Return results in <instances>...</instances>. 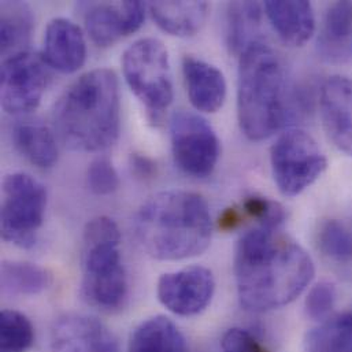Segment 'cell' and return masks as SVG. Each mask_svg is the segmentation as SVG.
<instances>
[{
	"mask_svg": "<svg viewBox=\"0 0 352 352\" xmlns=\"http://www.w3.org/2000/svg\"><path fill=\"white\" fill-rule=\"evenodd\" d=\"M237 295L250 311H270L292 303L314 277L306 250L278 229L245 232L234 252Z\"/></svg>",
	"mask_w": 352,
	"mask_h": 352,
	"instance_id": "cell-1",
	"label": "cell"
},
{
	"mask_svg": "<svg viewBox=\"0 0 352 352\" xmlns=\"http://www.w3.org/2000/svg\"><path fill=\"white\" fill-rule=\"evenodd\" d=\"M54 132L72 151L96 153L111 147L121 129V96L117 74L95 69L77 78L52 111Z\"/></svg>",
	"mask_w": 352,
	"mask_h": 352,
	"instance_id": "cell-2",
	"label": "cell"
},
{
	"mask_svg": "<svg viewBox=\"0 0 352 352\" xmlns=\"http://www.w3.org/2000/svg\"><path fill=\"white\" fill-rule=\"evenodd\" d=\"M135 236L144 252L160 261H182L203 254L212 223L206 199L189 190L151 196L136 212Z\"/></svg>",
	"mask_w": 352,
	"mask_h": 352,
	"instance_id": "cell-3",
	"label": "cell"
},
{
	"mask_svg": "<svg viewBox=\"0 0 352 352\" xmlns=\"http://www.w3.org/2000/svg\"><path fill=\"white\" fill-rule=\"evenodd\" d=\"M239 58V124L247 139L262 142L281 131L294 114L287 69L280 55L261 40Z\"/></svg>",
	"mask_w": 352,
	"mask_h": 352,
	"instance_id": "cell-4",
	"label": "cell"
},
{
	"mask_svg": "<svg viewBox=\"0 0 352 352\" xmlns=\"http://www.w3.org/2000/svg\"><path fill=\"white\" fill-rule=\"evenodd\" d=\"M121 232L109 217L91 219L82 233V280L85 300L104 311L124 306L128 276L121 258Z\"/></svg>",
	"mask_w": 352,
	"mask_h": 352,
	"instance_id": "cell-5",
	"label": "cell"
},
{
	"mask_svg": "<svg viewBox=\"0 0 352 352\" xmlns=\"http://www.w3.org/2000/svg\"><path fill=\"white\" fill-rule=\"evenodd\" d=\"M122 72L126 84L144 106L148 121L160 125L175 98L165 44L154 37L135 41L122 55Z\"/></svg>",
	"mask_w": 352,
	"mask_h": 352,
	"instance_id": "cell-6",
	"label": "cell"
},
{
	"mask_svg": "<svg viewBox=\"0 0 352 352\" xmlns=\"http://www.w3.org/2000/svg\"><path fill=\"white\" fill-rule=\"evenodd\" d=\"M1 237L19 248L36 244L47 208L45 186L25 173H12L3 179Z\"/></svg>",
	"mask_w": 352,
	"mask_h": 352,
	"instance_id": "cell-7",
	"label": "cell"
},
{
	"mask_svg": "<svg viewBox=\"0 0 352 352\" xmlns=\"http://www.w3.org/2000/svg\"><path fill=\"white\" fill-rule=\"evenodd\" d=\"M270 164L278 190L295 197L311 186L328 168V161L317 142L307 132L284 131L270 150Z\"/></svg>",
	"mask_w": 352,
	"mask_h": 352,
	"instance_id": "cell-8",
	"label": "cell"
},
{
	"mask_svg": "<svg viewBox=\"0 0 352 352\" xmlns=\"http://www.w3.org/2000/svg\"><path fill=\"white\" fill-rule=\"evenodd\" d=\"M172 153L177 168L192 178H207L217 168L221 143L201 116L179 110L170 118Z\"/></svg>",
	"mask_w": 352,
	"mask_h": 352,
	"instance_id": "cell-9",
	"label": "cell"
},
{
	"mask_svg": "<svg viewBox=\"0 0 352 352\" xmlns=\"http://www.w3.org/2000/svg\"><path fill=\"white\" fill-rule=\"evenodd\" d=\"M50 80L43 56L22 51L4 58L0 70L1 107L8 114H26L37 109Z\"/></svg>",
	"mask_w": 352,
	"mask_h": 352,
	"instance_id": "cell-10",
	"label": "cell"
},
{
	"mask_svg": "<svg viewBox=\"0 0 352 352\" xmlns=\"http://www.w3.org/2000/svg\"><path fill=\"white\" fill-rule=\"evenodd\" d=\"M215 292L212 272L204 266H188L164 274L157 287L160 302L173 314L193 317L207 309Z\"/></svg>",
	"mask_w": 352,
	"mask_h": 352,
	"instance_id": "cell-11",
	"label": "cell"
},
{
	"mask_svg": "<svg viewBox=\"0 0 352 352\" xmlns=\"http://www.w3.org/2000/svg\"><path fill=\"white\" fill-rule=\"evenodd\" d=\"M146 18L142 1L92 4L85 15V29L98 47H111L121 38L136 33Z\"/></svg>",
	"mask_w": 352,
	"mask_h": 352,
	"instance_id": "cell-12",
	"label": "cell"
},
{
	"mask_svg": "<svg viewBox=\"0 0 352 352\" xmlns=\"http://www.w3.org/2000/svg\"><path fill=\"white\" fill-rule=\"evenodd\" d=\"M51 346L52 352H120L114 333L85 314L60 317L52 328Z\"/></svg>",
	"mask_w": 352,
	"mask_h": 352,
	"instance_id": "cell-13",
	"label": "cell"
},
{
	"mask_svg": "<svg viewBox=\"0 0 352 352\" xmlns=\"http://www.w3.org/2000/svg\"><path fill=\"white\" fill-rule=\"evenodd\" d=\"M320 110L329 140L352 158V78L329 77L320 92Z\"/></svg>",
	"mask_w": 352,
	"mask_h": 352,
	"instance_id": "cell-14",
	"label": "cell"
},
{
	"mask_svg": "<svg viewBox=\"0 0 352 352\" xmlns=\"http://www.w3.org/2000/svg\"><path fill=\"white\" fill-rule=\"evenodd\" d=\"M43 58L63 74L80 70L87 60V43L81 29L66 18H54L44 32Z\"/></svg>",
	"mask_w": 352,
	"mask_h": 352,
	"instance_id": "cell-15",
	"label": "cell"
},
{
	"mask_svg": "<svg viewBox=\"0 0 352 352\" xmlns=\"http://www.w3.org/2000/svg\"><path fill=\"white\" fill-rule=\"evenodd\" d=\"M182 73L188 98L197 111L214 114L223 106L226 80L217 66L188 55L182 59Z\"/></svg>",
	"mask_w": 352,
	"mask_h": 352,
	"instance_id": "cell-16",
	"label": "cell"
},
{
	"mask_svg": "<svg viewBox=\"0 0 352 352\" xmlns=\"http://www.w3.org/2000/svg\"><path fill=\"white\" fill-rule=\"evenodd\" d=\"M263 11L283 43L305 45L316 32V15L310 1H266Z\"/></svg>",
	"mask_w": 352,
	"mask_h": 352,
	"instance_id": "cell-17",
	"label": "cell"
},
{
	"mask_svg": "<svg viewBox=\"0 0 352 352\" xmlns=\"http://www.w3.org/2000/svg\"><path fill=\"white\" fill-rule=\"evenodd\" d=\"M318 54L329 63H343L352 55V1H336L325 12L317 41Z\"/></svg>",
	"mask_w": 352,
	"mask_h": 352,
	"instance_id": "cell-18",
	"label": "cell"
},
{
	"mask_svg": "<svg viewBox=\"0 0 352 352\" xmlns=\"http://www.w3.org/2000/svg\"><path fill=\"white\" fill-rule=\"evenodd\" d=\"M148 8L154 22L164 32L190 37L204 25L210 7L206 1H154Z\"/></svg>",
	"mask_w": 352,
	"mask_h": 352,
	"instance_id": "cell-19",
	"label": "cell"
},
{
	"mask_svg": "<svg viewBox=\"0 0 352 352\" xmlns=\"http://www.w3.org/2000/svg\"><path fill=\"white\" fill-rule=\"evenodd\" d=\"M12 140L18 151L37 168L50 169L58 161L54 131L38 120H23L15 124Z\"/></svg>",
	"mask_w": 352,
	"mask_h": 352,
	"instance_id": "cell-20",
	"label": "cell"
},
{
	"mask_svg": "<svg viewBox=\"0 0 352 352\" xmlns=\"http://www.w3.org/2000/svg\"><path fill=\"white\" fill-rule=\"evenodd\" d=\"M263 4L255 1H233L226 7L225 41L230 54L241 55L252 43L262 23Z\"/></svg>",
	"mask_w": 352,
	"mask_h": 352,
	"instance_id": "cell-21",
	"label": "cell"
},
{
	"mask_svg": "<svg viewBox=\"0 0 352 352\" xmlns=\"http://www.w3.org/2000/svg\"><path fill=\"white\" fill-rule=\"evenodd\" d=\"M128 352H186V343L170 318L157 316L143 321L135 329Z\"/></svg>",
	"mask_w": 352,
	"mask_h": 352,
	"instance_id": "cell-22",
	"label": "cell"
},
{
	"mask_svg": "<svg viewBox=\"0 0 352 352\" xmlns=\"http://www.w3.org/2000/svg\"><path fill=\"white\" fill-rule=\"evenodd\" d=\"M33 14L26 3L6 1L0 11L1 54L14 55L26 51L33 32Z\"/></svg>",
	"mask_w": 352,
	"mask_h": 352,
	"instance_id": "cell-23",
	"label": "cell"
},
{
	"mask_svg": "<svg viewBox=\"0 0 352 352\" xmlns=\"http://www.w3.org/2000/svg\"><path fill=\"white\" fill-rule=\"evenodd\" d=\"M1 289L12 296H36L52 284V274L34 263L4 261L1 263Z\"/></svg>",
	"mask_w": 352,
	"mask_h": 352,
	"instance_id": "cell-24",
	"label": "cell"
},
{
	"mask_svg": "<svg viewBox=\"0 0 352 352\" xmlns=\"http://www.w3.org/2000/svg\"><path fill=\"white\" fill-rule=\"evenodd\" d=\"M303 352H352V310L311 329L305 338Z\"/></svg>",
	"mask_w": 352,
	"mask_h": 352,
	"instance_id": "cell-25",
	"label": "cell"
},
{
	"mask_svg": "<svg viewBox=\"0 0 352 352\" xmlns=\"http://www.w3.org/2000/svg\"><path fill=\"white\" fill-rule=\"evenodd\" d=\"M34 343V328L19 311L3 310L0 316V352H28Z\"/></svg>",
	"mask_w": 352,
	"mask_h": 352,
	"instance_id": "cell-26",
	"label": "cell"
},
{
	"mask_svg": "<svg viewBox=\"0 0 352 352\" xmlns=\"http://www.w3.org/2000/svg\"><path fill=\"white\" fill-rule=\"evenodd\" d=\"M318 245L325 256L339 263L352 262V233L339 221H327L318 233Z\"/></svg>",
	"mask_w": 352,
	"mask_h": 352,
	"instance_id": "cell-27",
	"label": "cell"
},
{
	"mask_svg": "<svg viewBox=\"0 0 352 352\" xmlns=\"http://www.w3.org/2000/svg\"><path fill=\"white\" fill-rule=\"evenodd\" d=\"M243 214L255 219L263 228L280 229L285 221V211L281 204L261 196H251L243 201Z\"/></svg>",
	"mask_w": 352,
	"mask_h": 352,
	"instance_id": "cell-28",
	"label": "cell"
},
{
	"mask_svg": "<svg viewBox=\"0 0 352 352\" xmlns=\"http://www.w3.org/2000/svg\"><path fill=\"white\" fill-rule=\"evenodd\" d=\"M87 181L91 192L99 196L114 193L121 182L116 166L107 158H98L89 165Z\"/></svg>",
	"mask_w": 352,
	"mask_h": 352,
	"instance_id": "cell-29",
	"label": "cell"
},
{
	"mask_svg": "<svg viewBox=\"0 0 352 352\" xmlns=\"http://www.w3.org/2000/svg\"><path fill=\"white\" fill-rule=\"evenodd\" d=\"M336 302V288L329 281L313 287L306 298V311L311 320L325 321L329 318Z\"/></svg>",
	"mask_w": 352,
	"mask_h": 352,
	"instance_id": "cell-30",
	"label": "cell"
},
{
	"mask_svg": "<svg viewBox=\"0 0 352 352\" xmlns=\"http://www.w3.org/2000/svg\"><path fill=\"white\" fill-rule=\"evenodd\" d=\"M221 349L222 352H270L254 338V335L240 328H232L223 335Z\"/></svg>",
	"mask_w": 352,
	"mask_h": 352,
	"instance_id": "cell-31",
	"label": "cell"
},
{
	"mask_svg": "<svg viewBox=\"0 0 352 352\" xmlns=\"http://www.w3.org/2000/svg\"><path fill=\"white\" fill-rule=\"evenodd\" d=\"M132 169L136 173V176L143 178H150L157 173V165L153 160L144 155L135 154L132 155Z\"/></svg>",
	"mask_w": 352,
	"mask_h": 352,
	"instance_id": "cell-32",
	"label": "cell"
}]
</instances>
